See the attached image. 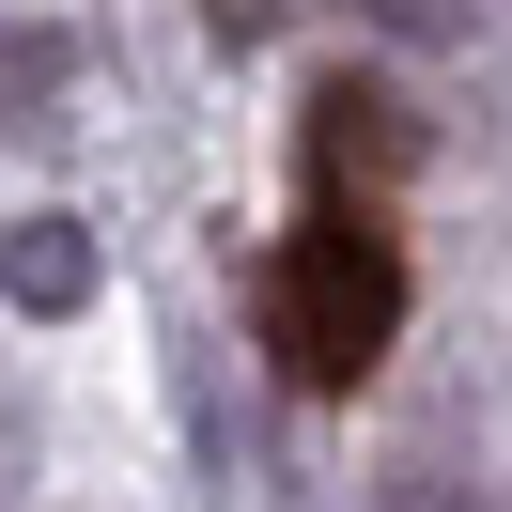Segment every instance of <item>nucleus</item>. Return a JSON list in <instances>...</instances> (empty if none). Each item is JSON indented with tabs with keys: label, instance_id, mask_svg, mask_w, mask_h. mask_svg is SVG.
I'll return each mask as SVG.
<instances>
[{
	"label": "nucleus",
	"instance_id": "1",
	"mask_svg": "<svg viewBox=\"0 0 512 512\" xmlns=\"http://www.w3.org/2000/svg\"><path fill=\"white\" fill-rule=\"evenodd\" d=\"M388 326H404V233L326 187L311 218H295V249L264 264V342H280L295 388H357L388 357Z\"/></svg>",
	"mask_w": 512,
	"mask_h": 512
}]
</instances>
